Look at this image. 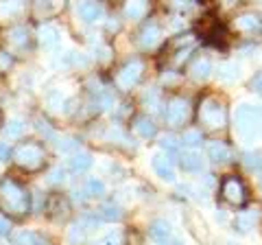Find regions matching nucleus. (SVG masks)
Returning <instances> with one entry per match:
<instances>
[{"mask_svg":"<svg viewBox=\"0 0 262 245\" xmlns=\"http://www.w3.org/2000/svg\"><path fill=\"white\" fill-rule=\"evenodd\" d=\"M160 37H162V31L158 27V22H149V24H144V29L140 31V46L142 48H153L155 44L160 42Z\"/></svg>","mask_w":262,"mask_h":245,"instance_id":"nucleus-10","label":"nucleus"},{"mask_svg":"<svg viewBox=\"0 0 262 245\" xmlns=\"http://www.w3.org/2000/svg\"><path fill=\"white\" fill-rule=\"evenodd\" d=\"M85 239V226L83 223H72L68 230V243L70 245H81Z\"/></svg>","mask_w":262,"mask_h":245,"instance_id":"nucleus-24","label":"nucleus"},{"mask_svg":"<svg viewBox=\"0 0 262 245\" xmlns=\"http://www.w3.org/2000/svg\"><path fill=\"white\" fill-rule=\"evenodd\" d=\"M182 142H184V147H190V151H194L196 147L203 142V136H201L199 129H188L182 138Z\"/></svg>","mask_w":262,"mask_h":245,"instance_id":"nucleus-25","label":"nucleus"},{"mask_svg":"<svg viewBox=\"0 0 262 245\" xmlns=\"http://www.w3.org/2000/svg\"><path fill=\"white\" fill-rule=\"evenodd\" d=\"M22 9L20 3H0V13L3 15H11V13H18Z\"/></svg>","mask_w":262,"mask_h":245,"instance_id":"nucleus-32","label":"nucleus"},{"mask_svg":"<svg viewBox=\"0 0 262 245\" xmlns=\"http://www.w3.org/2000/svg\"><path fill=\"white\" fill-rule=\"evenodd\" d=\"M179 145H182V142H179V138L173 136V134L164 136L162 142H160V147H162V149L166 151V153H177V151H179Z\"/></svg>","mask_w":262,"mask_h":245,"instance_id":"nucleus-28","label":"nucleus"},{"mask_svg":"<svg viewBox=\"0 0 262 245\" xmlns=\"http://www.w3.org/2000/svg\"><path fill=\"white\" fill-rule=\"evenodd\" d=\"M158 90H153V92H149V94H144V103H151V105H155L158 103Z\"/></svg>","mask_w":262,"mask_h":245,"instance_id":"nucleus-35","label":"nucleus"},{"mask_svg":"<svg viewBox=\"0 0 262 245\" xmlns=\"http://www.w3.org/2000/svg\"><path fill=\"white\" fill-rule=\"evenodd\" d=\"M134 129H136V132L140 134L142 138H153L155 132H158V129H155V122H153L149 116H138L136 122H134Z\"/></svg>","mask_w":262,"mask_h":245,"instance_id":"nucleus-19","label":"nucleus"},{"mask_svg":"<svg viewBox=\"0 0 262 245\" xmlns=\"http://www.w3.org/2000/svg\"><path fill=\"white\" fill-rule=\"evenodd\" d=\"M101 217L105 219V221H118L120 219V208L114 206V203H107V206L101 208Z\"/></svg>","mask_w":262,"mask_h":245,"instance_id":"nucleus-29","label":"nucleus"},{"mask_svg":"<svg viewBox=\"0 0 262 245\" xmlns=\"http://www.w3.org/2000/svg\"><path fill=\"white\" fill-rule=\"evenodd\" d=\"M0 206L9 212V215L22 217L29 212V195L18 182L5 179V182L0 184Z\"/></svg>","mask_w":262,"mask_h":245,"instance_id":"nucleus-2","label":"nucleus"},{"mask_svg":"<svg viewBox=\"0 0 262 245\" xmlns=\"http://www.w3.org/2000/svg\"><path fill=\"white\" fill-rule=\"evenodd\" d=\"M79 15L83 22H98L105 15V9L101 3H81L79 5Z\"/></svg>","mask_w":262,"mask_h":245,"instance_id":"nucleus-11","label":"nucleus"},{"mask_svg":"<svg viewBox=\"0 0 262 245\" xmlns=\"http://www.w3.org/2000/svg\"><path fill=\"white\" fill-rule=\"evenodd\" d=\"M219 79L221 81H227V84H232V81L241 79V66L236 62H223L219 66Z\"/></svg>","mask_w":262,"mask_h":245,"instance_id":"nucleus-16","label":"nucleus"},{"mask_svg":"<svg viewBox=\"0 0 262 245\" xmlns=\"http://www.w3.org/2000/svg\"><path fill=\"white\" fill-rule=\"evenodd\" d=\"M0 64H3V66H9L11 59H9V57H7L5 53H0Z\"/></svg>","mask_w":262,"mask_h":245,"instance_id":"nucleus-39","label":"nucleus"},{"mask_svg":"<svg viewBox=\"0 0 262 245\" xmlns=\"http://www.w3.org/2000/svg\"><path fill=\"white\" fill-rule=\"evenodd\" d=\"M234 132L245 142H253L262 136V108L243 103L234 110Z\"/></svg>","mask_w":262,"mask_h":245,"instance_id":"nucleus-1","label":"nucleus"},{"mask_svg":"<svg viewBox=\"0 0 262 245\" xmlns=\"http://www.w3.org/2000/svg\"><path fill=\"white\" fill-rule=\"evenodd\" d=\"M190 116V103L186 99H173L166 105V112H164V118H166L168 125H184Z\"/></svg>","mask_w":262,"mask_h":245,"instance_id":"nucleus-7","label":"nucleus"},{"mask_svg":"<svg viewBox=\"0 0 262 245\" xmlns=\"http://www.w3.org/2000/svg\"><path fill=\"white\" fill-rule=\"evenodd\" d=\"M88 191H90V195H96V197H98V195L105 193V184L98 177H90L88 179Z\"/></svg>","mask_w":262,"mask_h":245,"instance_id":"nucleus-31","label":"nucleus"},{"mask_svg":"<svg viewBox=\"0 0 262 245\" xmlns=\"http://www.w3.org/2000/svg\"><path fill=\"white\" fill-rule=\"evenodd\" d=\"M9 147H7L5 142H0V160H9Z\"/></svg>","mask_w":262,"mask_h":245,"instance_id":"nucleus-37","label":"nucleus"},{"mask_svg":"<svg viewBox=\"0 0 262 245\" xmlns=\"http://www.w3.org/2000/svg\"><path fill=\"white\" fill-rule=\"evenodd\" d=\"M179 165H182V169L188 171V173H199L203 169V158H201V153H196V151H184L182 156H179Z\"/></svg>","mask_w":262,"mask_h":245,"instance_id":"nucleus-12","label":"nucleus"},{"mask_svg":"<svg viewBox=\"0 0 262 245\" xmlns=\"http://www.w3.org/2000/svg\"><path fill=\"white\" fill-rule=\"evenodd\" d=\"M57 149L63 151V153H68L72 149H77V140H75V138H63V140H59V145H57Z\"/></svg>","mask_w":262,"mask_h":245,"instance_id":"nucleus-33","label":"nucleus"},{"mask_svg":"<svg viewBox=\"0 0 262 245\" xmlns=\"http://www.w3.org/2000/svg\"><path fill=\"white\" fill-rule=\"evenodd\" d=\"M13 160L20 169L27 171H37L44 165V149L35 142H24L13 151Z\"/></svg>","mask_w":262,"mask_h":245,"instance_id":"nucleus-4","label":"nucleus"},{"mask_svg":"<svg viewBox=\"0 0 262 245\" xmlns=\"http://www.w3.org/2000/svg\"><path fill=\"white\" fill-rule=\"evenodd\" d=\"M146 11H149V7H146V3H142V0H136V3H127L125 5V15L129 20H142Z\"/></svg>","mask_w":262,"mask_h":245,"instance_id":"nucleus-20","label":"nucleus"},{"mask_svg":"<svg viewBox=\"0 0 262 245\" xmlns=\"http://www.w3.org/2000/svg\"><path fill=\"white\" fill-rule=\"evenodd\" d=\"M260 215H258V210H249V212H241L238 217H236V230L238 232H249L251 230V226H253V221H256Z\"/></svg>","mask_w":262,"mask_h":245,"instance_id":"nucleus-21","label":"nucleus"},{"mask_svg":"<svg viewBox=\"0 0 262 245\" xmlns=\"http://www.w3.org/2000/svg\"><path fill=\"white\" fill-rule=\"evenodd\" d=\"M120 243H122L120 230H112V232H107L105 236H101V239H96L92 245H120Z\"/></svg>","mask_w":262,"mask_h":245,"instance_id":"nucleus-27","label":"nucleus"},{"mask_svg":"<svg viewBox=\"0 0 262 245\" xmlns=\"http://www.w3.org/2000/svg\"><path fill=\"white\" fill-rule=\"evenodd\" d=\"M3 132H5L7 138H20V136L24 134V122L18 120V118H15V120H9Z\"/></svg>","mask_w":262,"mask_h":245,"instance_id":"nucleus-26","label":"nucleus"},{"mask_svg":"<svg viewBox=\"0 0 262 245\" xmlns=\"http://www.w3.org/2000/svg\"><path fill=\"white\" fill-rule=\"evenodd\" d=\"M243 158H245V167L251 169V171H258L262 167V158H260V153H256V151H247Z\"/></svg>","mask_w":262,"mask_h":245,"instance_id":"nucleus-30","label":"nucleus"},{"mask_svg":"<svg viewBox=\"0 0 262 245\" xmlns=\"http://www.w3.org/2000/svg\"><path fill=\"white\" fill-rule=\"evenodd\" d=\"M149 234H151V239L153 243H164V241H170L173 239V230H170V223L166 221H153L151 228H149Z\"/></svg>","mask_w":262,"mask_h":245,"instance_id":"nucleus-13","label":"nucleus"},{"mask_svg":"<svg viewBox=\"0 0 262 245\" xmlns=\"http://www.w3.org/2000/svg\"><path fill=\"white\" fill-rule=\"evenodd\" d=\"M221 197L232 206H243L247 201V189L236 175H227L221 184Z\"/></svg>","mask_w":262,"mask_h":245,"instance_id":"nucleus-5","label":"nucleus"},{"mask_svg":"<svg viewBox=\"0 0 262 245\" xmlns=\"http://www.w3.org/2000/svg\"><path fill=\"white\" fill-rule=\"evenodd\" d=\"M253 88H256L258 90V92H262V75H258L256 79H253V84H251Z\"/></svg>","mask_w":262,"mask_h":245,"instance_id":"nucleus-38","label":"nucleus"},{"mask_svg":"<svg viewBox=\"0 0 262 245\" xmlns=\"http://www.w3.org/2000/svg\"><path fill=\"white\" fill-rule=\"evenodd\" d=\"M142 72H144V64H142L140 59H131V62H127L125 66L118 70V75H116V86H118L120 90L134 88L138 81H140Z\"/></svg>","mask_w":262,"mask_h":245,"instance_id":"nucleus-6","label":"nucleus"},{"mask_svg":"<svg viewBox=\"0 0 262 245\" xmlns=\"http://www.w3.org/2000/svg\"><path fill=\"white\" fill-rule=\"evenodd\" d=\"M155 245H182L177 239H170V241H164V243H155Z\"/></svg>","mask_w":262,"mask_h":245,"instance_id":"nucleus-40","label":"nucleus"},{"mask_svg":"<svg viewBox=\"0 0 262 245\" xmlns=\"http://www.w3.org/2000/svg\"><path fill=\"white\" fill-rule=\"evenodd\" d=\"M9 230H11V228H9V221L0 217V236H7V234H9Z\"/></svg>","mask_w":262,"mask_h":245,"instance_id":"nucleus-34","label":"nucleus"},{"mask_svg":"<svg viewBox=\"0 0 262 245\" xmlns=\"http://www.w3.org/2000/svg\"><path fill=\"white\" fill-rule=\"evenodd\" d=\"M210 72H212V62L203 57V59H196V62L192 64L190 77H192L194 81H206V79L210 77Z\"/></svg>","mask_w":262,"mask_h":245,"instance_id":"nucleus-17","label":"nucleus"},{"mask_svg":"<svg viewBox=\"0 0 262 245\" xmlns=\"http://www.w3.org/2000/svg\"><path fill=\"white\" fill-rule=\"evenodd\" d=\"M7 37H9V44L18 46V48H22V46L29 44V31L24 29V27H13Z\"/></svg>","mask_w":262,"mask_h":245,"instance_id":"nucleus-22","label":"nucleus"},{"mask_svg":"<svg viewBox=\"0 0 262 245\" xmlns=\"http://www.w3.org/2000/svg\"><path fill=\"white\" fill-rule=\"evenodd\" d=\"M196 116H199L201 125H206L208 129H221L225 125V108H223V103H221L219 99H212V96H208V99L201 101Z\"/></svg>","mask_w":262,"mask_h":245,"instance_id":"nucleus-3","label":"nucleus"},{"mask_svg":"<svg viewBox=\"0 0 262 245\" xmlns=\"http://www.w3.org/2000/svg\"><path fill=\"white\" fill-rule=\"evenodd\" d=\"M68 167H70V171H75V173H85V171L92 167V156H90V153H75V156L68 160Z\"/></svg>","mask_w":262,"mask_h":245,"instance_id":"nucleus-18","label":"nucleus"},{"mask_svg":"<svg viewBox=\"0 0 262 245\" xmlns=\"http://www.w3.org/2000/svg\"><path fill=\"white\" fill-rule=\"evenodd\" d=\"M260 27H262V20L256 13H243V15L236 18V29L238 31H247V33H251V31H258Z\"/></svg>","mask_w":262,"mask_h":245,"instance_id":"nucleus-15","label":"nucleus"},{"mask_svg":"<svg viewBox=\"0 0 262 245\" xmlns=\"http://www.w3.org/2000/svg\"><path fill=\"white\" fill-rule=\"evenodd\" d=\"M11 241H13L15 245H39V243H42V239H39L37 234H33V232H29V230L15 232V234L11 236Z\"/></svg>","mask_w":262,"mask_h":245,"instance_id":"nucleus-23","label":"nucleus"},{"mask_svg":"<svg viewBox=\"0 0 262 245\" xmlns=\"http://www.w3.org/2000/svg\"><path fill=\"white\" fill-rule=\"evenodd\" d=\"M59 29L53 27V24H44L42 29H39V44L44 48H55L59 44Z\"/></svg>","mask_w":262,"mask_h":245,"instance_id":"nucleus-14","label":"nucleus"},{"mask_svg":"<svg viewBox=\"0 0 262 245\" xmlns=\"http://www.w3.org/2000/svg\"><path fill=\"white\" fill-rule=\"evenodd\" d=\"M63 175L66 173H63L61 169H55L53 173H51V182H63Z\"/></svg>","mask_w":262,"mask_h":245,"instance_id":"nucleus-36","label":"nucleus"},{"mask_svg":"<svg viewBox=\"0 0 262 245\" xmlns=\"http://www.w3.org/2000/svg\"><path fill=\"white\" fill-rule=\"evenodd\" d=\"M208 158L212 162H216V165H225L232 158V151H229V147L223 140H212L208 145Z\"/></svg>","mask_w":262,"mask_h":245,"instance_id":"nucleus-9","label":"nucleus"},{"mask_svg":"<svg viewBox=\"0 0 262 245\" xmlns=\"http://www.w3.org/2000/svg\"><path fill=\"white\" fill-rule=\"evenodd\" d=\"M151 167H153L155 173H158V177H162L164 182H175V167H173V160L168 156H164V153L153 156Z\"/></svg>","mask_w":262,"mask_h":245,"instance_id":"nucleus-8","label":"nucleus"}]
</instances>
